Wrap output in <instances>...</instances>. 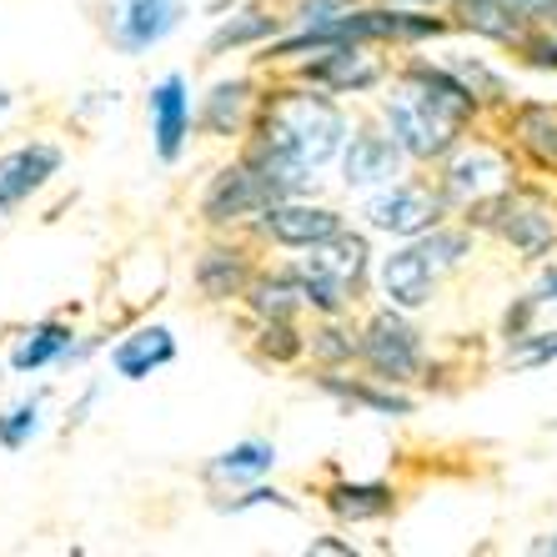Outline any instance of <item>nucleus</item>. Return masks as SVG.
<instances>
[{
  "label": "nucleus",
  "mask_w": 557,
  "mask_h": 557,
  "mask_svg": "<svg viewBox=\"0 0 557 557\" xmlns=\"http://www.w3.org/2000/svg\"><path fill=\"white\" fill-rule=\"evenodd\" d=\"M447 211H453V207L442 201V191L432 182H392V186H382V191L367 196L362 216H367V226H372V232L403 236V242H407V236L432 232Z\"/></svg>",
  "instance_id": "9b49d317"
},
{
  "label": "nucleus",
  "mask_w": 557,
  "mask_h": 557,
  "mask_svg": "<svg viewBox=\"0 0 557 557\" xmlns=\"http://www.w3.org/2000/svg\"><path fill=\"white\" fill-rule=\"evenodd\" d=\"M507 146L537 176H557V101H518L503 121Z\"/></svg>",
  "instance_id": "dca6fc26"
},
{
  "label": "nucleus",
  "mask_w": 557,
  "mask_h": 557,
  "mask_svg": "<svg viewBox=\"0 0 557 557\" xmlns=\"http://www.w3.org/2000/svg\"><path fill=\"white\" fill-rule=\"evenodd\" d=\"M257 106H261L257 76H226L207 91V101L196 106V131L211 136V141H242L251 121H257Z\"/></svg>",
  "instance_id": "f3484780"
},
{
  "label": "nucleus",
  "mask_w": 557,
  "mask_h": 557,
  "mask_svg": "<svg viewBox=\"0 0 557 557\" xmlns=\"http://www.w3.org/2000/svg\"><path fill=\"white\" fill-rule=\"evenodd\" d=\"M221 512H251V507H282V512H297V503L286 493H276V487H267V482H251L242 497H232V503H216Z\"/></svg>",
  "instance_id": "473e14b6"
},
{
  "label": "nucleus",
  "mask_w": 557,
  "mask_h": 557,
  "mask_svg": "<svg viewBox=\"0 0 557 557\" xmlns=\"http://www.w3.org/2000/svg\"><path fill=\"white\" fill-rule=\"evenodd\" d=\"M392 76V65L376 55L372 40H342L326 51H311L297 61V81H311L332 96H367Z\"/></svg>",
  "instance_id": "9d476101"
},
{
  "label": "nucleus",
  "mask_w": 557,
  "mask_h": 557,
  "mask_svg": "<svg viewBox=\"0 0 557 557\" xmlns=\"http://www.w3.org/2000/svg\"><path fill=\"white\" fill-rule=\"evenodd\" d=\"M322 507L347 528H362V522H382L397 512V487L387 482H326L322 487Z\"/></svg>",
  "instance_id": "4be33fe9"
},
{
  "label": "nucleus",
  "mask_w": 557,
  "mask_h": 557,
  "mask_svg": "<svg viewBox=\"0 0 557 557\" xmlns=\"http://www.w3.org/2000/svg\"><path fill=\"white\" fill-rule=\"evenodd\" d=\"M5 372H11V367H0V382H5Z\"/></svg>",
  "instance_id": "a19ab883"
},
{
  "label": "nucleus",
  "mask_w": 557,
  "mask_h": 557,
  "mask_svg": "<svg viewBox=\"0 0 557 557\" xmlns=\"http://www.w3.org/2000/svg\"><path fill=\"white\" fill-rule=\"evenodd\" d=\"M186 21V0H106V40L126 61L166 46Z\"/></svg>",
  "instance_id": "1a4fd4ad"
},
{
  "label": "nucleus",
  "mask_w": 557,
  "mask_h": 557,
  "mask_svg": "<svg viewBox=\"0 0 557 557\" xmlns=\"http://www.w3.org/2000/svg\"><path fill=\"white\" fill-rule=\"evenodd\" d=\"M11 111H15V96H11V91H5V86H0V121L11 116Z\"/></svg>",
  "instance_id": "ea45409f"
},
{
  "label": "nucleus",
  "mask_w": 557,
  "mask_h": 557,
  "mask_svg": "<svg viewBox=\"0 0 557 557\" xmlns=\"http://www.w3.org/2000/svg\"><path fill=\"white\" fill-rule=\"evenodd\" d=\"M307 553L317 557V553H337V557H351V543H342V537H311L307 543Z\"/></svg>",
  "instance_id": "4c0bfd02"
},
{
  "label": "nucleus",
  "mask_w": 557,
  "mask_h": 557,
  "mask_svg": "<svg viewBox=\"0 0 557 557\" xmlns=\"http://www.w3.org/2000/svg\"><path fill=\"white\" fill-rule=\"evenodd\" d=\"M507 5H512V11H522V15H528V21H547V15H553V5H557V0H507Z\"/></svg>",
  "instance_id": "e433bc0d"
},
{
  "label": "nucleus",
  "mask_w": 557,
  "mask_h": 557,
  "mask_svg": "<svg viewBox=\"0 0 557 557\" xmlns=\"http://www.w3.org/2000/svg\"><path fill=\"white\" fill-rule=\"evenodd\" d=\"M176 362V337H171L166 322H146V326H131L126 337L111 347V372L121 382H146L151 372Z\"/></svg>",
  "instance_id": "aec40b11"
},
{
  "label": "nucleus",
  "mask_w": 557,
  "mask_h": 557,
  "mask_svg": "<svg viewBox=\"0 0 557 557\" xmlns=\"http://www.w3.org/2000/svg\"><path fill=\"white\" fill-rule=\"evenodd\" d=\"M65 151L55 141H21L0 151V221H11L21 207H30L46 186L61 176Z\"/></svg>",
  "instance_id": "2eb2a0df"
},
{
  "label": "nucleus",
  "mask_w": 557,
  "mask_h": 557,
  "mask_svg": "<svg viewBox=\"0 0 557 557\" xmlns=\"http://www.w3.org/2000/svg\"><path fill=\"white\" fill-rule=\"evenodd\" d=\"M307 351L317 367H347L357 362V332H347L342 317H322V326H311Z\"/></svg>",
  "instance_id": "c85d7f7f"
},
{
  "label": "nucleus",
  "mask_w": 557,
  "mask_h": 557,
  "mask_svg": "<svg viewBox=\"0 0 557 557\" xmlns=\"http://www.w3.org/2000/svg\"><path fill=\"white\" fill-rule=\"evenodd\" d=\"M557 362V332H522V337H507V367L518 372H537V367Z\"/></svg>",
  "instance_id": "2f4dec72"
},
{
  "label": "nucleus",
  "mask_w": 557,
  "mask_h": 557,
  "mask_svg": "<svg viewBox=\"0 0 557 557\" xmlns=\"http://www.w3.org/2000/svg\"><path fill=\"white\" fill-rule=\"evenodd\" d=\"M518 182V161H512V146H493V141H462L437 171V191L453 211H472L478 201L497 196L503 186Z\"/></svg>",
  "instance_id": "0eeeda50"
},
{
  "label": "nucleus",
  "mask_w": 557,
  "mask_h": 557,
  "mask_svg": "<svg viewBox=\"0 0 557 557\" xmlns=\"http://www.w3.org/2000/svg\"><path fill=\"white\" fill-rule=\"evenodd\" d=\"M342 226H347V216H342L337 207H317L307 196L272 201L267 211H257V216L247 221L251 242L276 247V251H311V247H322V242H332Z\"/></svg>",
  "instance_id": "6e6552de"
},
{
  "label": "nucleus",
  "mask_w": 557,
  "mask_h": 557,
  "mask_svg": "<svg viewBox=\"0 0 557 557\" xmlns=\"http://www.w3.org/2000/svg\"><path fill=\"white\" fill-rule=\"evenodd\" d=\"M276 21L267 5H247V11L226 15L216 30L207 36V55H226V51H247V46H267V40H276Z\"/></svg>",
  "instance_id": "a878e982"
},
{
  "label": "nucleus",
  "mask_w": 557,
  "mask_h": 557,
  "mask_svg": "<svg viewBox=\"0 0 557 557\" xmlns=\"http://www.w3.org/2000/svg\"><path fill=\"white\" fill-rule=\"evenodd\" d=\"M447 65H453L457 76L467 81V91L482 101V111H487V106H503V111L512 106V96H507V81L497 76L493 65H482V61H447Z\"/></svg>",
  "instance_id": "7c9ffc66"
},
{
  "label": "nucleus",
  "mask_w": 557,
  "mask_h": 557,
  "mask_svg": "<svg viewBox=\"0 0 557 557\" xmlns=\"http://www.w3.org/2000/svg\"><path fill=\"white\" fill-rule=\"evenodd\" d=\"M467 226L472 232H493L522 261H553L557 257V191L537 182H512L467 211Z\"/></svg>",
  "instance_id": "20e7f679"
},
{
  "label": "nucleus",
  "mask_w": 557,
  "mask_h": 557,
  "mask_svg": "<svg viewBox=\"0 0 557 557\" xmlns=\"http://www.w3.org/2000/svg\"><path fill=\"white\" fill-rule=\"evenodd\" d=\"M532 297L543 301V307H553L557 301V257L543 261V276H537V286H532Z\"/></svg>",
  "instance_id": "f704fd0d"
},
{
  "label": "nucleus",
  "mask_w": 557,
  "mask_h": 557,
  "mask_svg": "<svg viewBox=\"0 0 557 557\" xmlns=\"http://www.w3.org/2000/svg\"><path fill=\"white\" fill-rule=\"evenodd\" d=\"M272 201H276L272 186L236 156L232 166H221L207 182V191H201V221L216 226V232H242V226H247L257 211L272 207Z\"/></svg>",
  "instance_id": "ddd939ff"
},
{
  "label": "nucleus",
  "mask_w": 557,
  "mask_h": 557,
  "mask_svg": "<svg viewBox=\"0 0 557 557\" xmlns=\"http://www.w3.org/2000/svg\"><path fill=\"white\" fill-rule=\"evenodd\" d=\"M257 357L272 367H292L307 357V337L297 332V322L272 317V322H257Z\"/></svg>",
  "instance_id": "cd10ccee"
},
{
  "label": "nucleus",
  "mask_w": 557,
  "mask_h": 557,
  "mask_svg": "<svg viewBox=\"0 0 557 557\" xmlns=\"http://www.w3.org/2000/svg\"><path fill=\"white\" fill-rule=\"evenodd\" d=\"M403 166H407V151L397 146V136H392L387 126L362 121V126L347 136V151H342V186L372 196V191H382V186L403 182Z\"/></svg>",
  "instance_id": "4468645a"
},
{
  "label": "nucleus",
  "mask_w": 557,
  "mask_h": 557,
  "mask_svg": "<svg viewBox=\"0 0 557 557\" xmlns=\"http://www.w3.org/2000/svg\"><path fill=\"white\" fill-rule=\"evenodd\" d=\"M301 286H307V311L317 317H347V307L367 292V276H372V247H367L362 232L342 226L332 242L311 247L297 261Z\"/></svg>",
  "instance_id": "39448f33"
},
{
  "label": "nucleus",
  "mask_w": 557,
  "mask_h": 557,
  "mask_svg": "<svg viewBox=\"0 0 557 557\" xmlns=\"http://www.w3.org/2000/svg\"><path fill=\"white\" fill-rule=\"evenodd\" d=\"M528 553H537V557H547V553H553V557H557V532H553V537H532V543H528Z\"/></svg>",
  "instance_id": "58836bf2"
},
{
  "label": "nucleus",
  "mask_w": 557,
  "mask_h": 557,
  "mask_svg": "<svg viewBox=\"0 0 557 557\" xmlns=\"http://www.w3.org/2000/svg\"><path fill=\"white\" fill-rule=\"evenodd\" d=\"M357 362H362V372L376 376V382L407 387V382H417L422 367H428V347H422V332L407 322V311L387 301V307L372 311L362 322V332H357Z\"/></svg>",
  "instance_id": "423d86ee"
},
{
  "label": "nucleus",
  "mask_w": 557,
  "mask_h": 557,
  "mask_svg": "<svg viewBox=\"0 0 557 557\" xmlns=\"http://www.w3.org/2000/svg\"><path fill=\"white\" fill-rule=\"evenodd\" d=\"M76 347H81L76 326L61 322V317H40V322L21 326L11 337L5 367H11V376H36V372H46V367H71Z\"/></svg>",
  "instance_id": "a211bd4d"
},
{
  "label": "nucleus",
  "mask_w": 557,
  "mask_h": 557,
  "mask_svg": "<svg viewBox=\"0 0 557 557\" xmlns=\"http://www.w3.org/2000/svg\"><path fill=\"white\" fill-rule=\"evenodd\" d=\"M251 276H257V261L247 242H211L191 267V282L207 301H242Z\"/></svg>",
  "instance_id": "6ab92c4d"
},
{
  "label": "nucleus",
  "mask_w": 557,
  "mask_h": 557,
  "mask_svg": "<svg viewBox=\"0 0 557 557\" xmlns=\"http://www.w3.org/2000/svg\"><path fill=\"white\" fill-rule=\"evenodd\" d=\"M482 116V101L467 91L453 65L412 55L392 71V96H382V126L397 136L407 161L442 166L467 141V126Z\"/></svg>",
  "instance_id": "f257e3e1"
},
{
  "label": "nucleus",
  "mask_w": 557,
  "mask_h": 557,
  "mask_svg": "<svg viewBox=\"0 0 557 557\" xmlns=\"http://www.w3.org/2000/svg\"><path fill=\"white\" fill-rule=\"evenodd\" d=\"M40 432H46V387L0 407V453H26Z\"/></svg>",
  "instance_id": "bb28decb"
},
{
  "label": "nucleus",
  "mask_w": 557,
  "mask_h": 557,
  "mask_svg": "<svg viewBox=\"0 0 557 557\" xmlns=\"http://www.w3.org/2000/svg\"><path fill=\"white\" fill-rule=\"evenodd\" d=\"M101 392H106L101 376H96V382H86V392H81V403L71 407V422H86V412H91V407L101 403Z\"/></svg>",
  "instance_id": "c9c22d12"
},
{
  "label": "nucleus",
  "mask_w": 557,
  "mask_h": 557,
  "mask_svg": "<svg viewBox=\"0 0 557 557\" xmlns=\"http://www.w3.org/2000/svg\"><path fill=\"white\" fill-rule=\"evenodd\" d=\"M457 11V30L478 40H493V46H507V51H518L522 30L532 26L522 11H512L507 0H453Z\"/></svg>",
  "instance_id": "b1692460"
},
{
  "label": "nucleus",
  "mask_w": 557,
  "mask_h": 557,
  "mask_svg": "<svg viewBox=\"0 0 557 557\" xmlns=\"http://www.w3.org/2000/svg\"><path fill=\"white\" fill-rule=\"evenodd\" d=\"M317 387L326 397H337L347 407H362L372 417H412L417 403L407 397L403 387H387V382H376V376H342V367H317Z\"/></svg>",
  "instance_id": "412c9836"
},
{
  "label": "nucleus",
  "mask_w": 557,
  "mask_h": 557,
  "mask_svg": "<svg viewBox=\"0 0 557 557\" xmlns=\"http://www.w3.org/2000/svg\"><path fill=\"white\" fill-rule=\"evenodd\" d=\"M251 307V317L257 322H272V317H286V322H297L301 311H307V286H301V272L297 261L292 267H276V272H261L251 276L247 297H242Z\"/></svg>",
  "instance_id": "5701e85b"
},
{
  "label": "nucleus",
  "mask_w": 557,
  "mask_h": 557,
  "mask_svg": "<svg viewBox=\"0 0 557 557\" xmlns=\"http://www.w3.org/2000/svg\"><path fill=\"white\" fill-rule=\"evenodd\" d=\"M247 136H261V141L282 146V151H292L297 161H307L311 171H326L347 151L351 121L332 91L311 86V81H297V86H276V91L261 96L257 121H251Z\"/></svg>",
  "instance_id": "f03ea898"
},
{
  "label": "nucleus",
  "mask_w": 557,
  "mask_h": 557,
  "mask_svg": "<svg viewBox=\"0 0 557 557\" xmlns=\"http://www.w3.org/2000/svg\"><path fill=\"white\" fill-rule=\"evenodd\" d=\"M351 5H357V0H297V5H292V26H326V21H337Z\"/></svg>",
  "instance_id": "72a5a7b5"
},
{
  "label": "nucleus",
  "mask_w": 557,
  "mask_h": 557,
  "mask_svg": "<svg viewBox=\"0 0 557 557\" xmlns=\"http://www.w3.org/2000/svg\"><path fill=\"white\" fill-rule=\"evenodd\" d=\"M467 257H472V226H447V221H437L432 232L407 236L392 257H382L376 286H382V297H387L392 307L422 311L437 297L442 276L457 272Z\"/></svg>",
  "instance_id": "7ed1b4c3"
},
{
  "label": "nucleus",
  "mask_w": 557,
  "mask_h": 557,
  "mask_svg": "<svg viewBox=\"0 0 557 557\" xmlns=\"http://www.w3.org/2000/svg\"><path fill=\"white\" fill-rule=\"evenodd\" d=\"M276 462H282L276 442L247 437V442H236V447H226V453L211 457V462H207V482H216V487H251V482H261Z\"/></svg>",
  "instance_id": "393cba45"
},
{
  "label": "nucleus",
  "mask_w": 557,
  "mask_h": 557,
  "mask_svg": "<svg viewBox=\"0 0 557 557\" xmlns=\"http://www.w3.org/2000/svg\"><path fill=\"white\" fill-rule=\"evenodd\" d=\"M547 21H557V5H553V15H547Z\"/></svg>",
  "instance_id": "79ce46f5"
},
{
  "label": "nucleus",
  "mask_w": 557,
  "mask_h": 557,
  "mask_svg": "<svg viewBox=\"0 0 557 557\" xmlns=\"http://www.w3.org/2000/svg\"><path fill=\"white\" fill-rule=\"evenodd\" d=\"M512 55H522V65H532V71L557 76V21H532Z\"/></svg>",
  "instance_id": "c756f323"
},
{
  "label": "nucleus",
  "mask_w": 557,
  "mask_h": 557,
  "mask_svg": "<svg viewBox=\"0 0 557 557\" xmlns=\"http://www.w3.org/2000/svg\"><path fill=\"white\" fill-rule=\"evenodd\" d=\"M146 121H151V151L161 166H176L191 146L196 131V106H191V81L182 71H166L146 91Z\"/></svg>",
  "instance_id": "f8f14e48"
}]
</instances>
